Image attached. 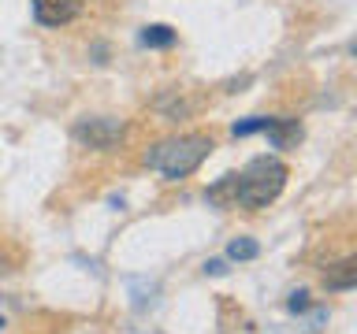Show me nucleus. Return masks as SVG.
Segmentation results:
<instances>
[{
	"mask_svg": "<svg viewBox=\"0 0 357 334\" xmlns=\"http://www.w3.org/2000/svg\"><path fill=\"white\" fill-rule=\"evenodd\" d=\"M216 149L208 134H183V138H167L156 141L149 152H145V167H156L167 182H178V178L194 175L201 164L208 160V152Z\"/></svg>",
	"mask_w": 357,
	"mask_h": 334,
	"instance_id": "f257e3e1",
	"label": "nucleus"
},
{
	"mask_svg": "<svg viewBox=\"0 0 357 334\" xmlns=\"http://www.w3.org/2000/svg\"><path fill=\"white\" fill-rule=\"evenodd\" d=\"M287 164L279 156H257L238 175V205L242 208H268L287 186Z\"/></svg>",
	"mask_w": 357,
	"mask_h": 334,
	"instance_id": "f03ea898",
	"label": "nucleus"
},
{
	"mask_svg": "<svg viewBox=\"0 0 357 334\" xmlns=\"http://www.w3.org/2000/svg\"><path fill=\"white\" fill-rule=\"evenodd\" d=\"M123 134H127V122L123 119H112V116H97V119H78L71 138L82 145V149H116V145L123 141Z\"/></svg>",
	"mask_w": 357,
	"mask_h": 334,
	"instance_id": "7ed1b4c3",
	"label": "nucleus"
},
{
	"mask_svg": "<svg viewBox=\"0 0 357 334\" xmlns=\"http://www.w3.org/2000/svg\"><path fill=\"white\" fill-rule=\"evenodd\" d=\"M86 0H33V19L41 22V26H67V22H75L82 15Z\"/></svg>",
	"mask_w": 357,
	"mask_h": 334,
	"instance_id": "20e7f679",
	"label": "nucleus"
},
{
	"mask_svg": "<svg viewBox=\"0 0 357 334\" xmlns=\"http://www.w3.org/2000/svg\"><path fill=\"white\" fill-rule=\"evenodd\" d=\"M268 145L272 149H298V141L305 138V127L298 119H272L268 122Z\"/></svg>",
	"mask_w": 357,
	"mask_h": 334,
	"instance_id": "39448f33",
	"label": "nucleus"
},
{
	"mask_svg": "<svg viewBox=\"0 0 357 334\" xmlns=\"http://www.w3.org/2000/svg\"><path fill=\"white\" fill-rule=\"evenodd\" d=\"M324 286H328L331 294L354 289L357 286V260H354V256H346V260H339L335 267H328V271H324Z\"/></svg>",
	"mask_w": 357,
	"mask_h": 334,
	"instance_id": "423d86ee",
	"label": "nucleus"
},
{
	"mask_svg": "<svg viewBox=\"0 0 357 334\" xmlns=\"http://www.w3.org/2000/svg\"><path fill=\"white\" fill-rule=\"evenodd\" d=\"M205 197H208V205H216V208H234L238 205V175H220L216 182L205 189Z\"/></svg>",
	"mask_w": 357,
	"mask_h": 334,
	"instance_id": "0eeeda50",
	"label": "nucleus"
},
{
	"mask_svg": "<svg viewBox=\"0 0 357 334\" xmlns=\"http://www.w3.org/2000/svg\"><path fill=\"white\" fill-rule=\"evenodd\" d=\"M175 41H178V33L172 26H164V22H153V26L142 30V45H145V49H172Z\"/></svg>",
	"mask_w": 357,
	"mask_h": 334,
	"instance_id": "6e6552de",
	"label": "nucleus"
},
{
	"mask_svg": "<svg viewBox=\"0 0 357 334\" xmlns=\"http://www.w3.org/2000/svg\"><path fill=\"white\" fill-rule=\"evenodd\" d=\"M227 256L231 260H257V256H261V245H257L253 238H234L227 245Z\"/></svg>",
	"mask_w": 357,
	"mask_h": 334,
	"instance_id": "1a4fd4ad",
	"label": "nucleus"
},
{
	"mask_svg": "<svg viewBox=\"0 0 357 334\" xmlns=\"http://www.w3.org/2000/svg\"><path fill=\"white\" fill-rule=\"evenodd\" d=\"M268 122H272V116H250V119L234 122L231 134H234V138H250V134H261V130H268Z\"/></svg>",
	"mask_w": 357,
	"mask_h": 334,
	"instance_id": "9d476101",
	"label": "nucleus"
},
{
	"mask_svg": "<svg viewBox=\"0 0 357 334\" xmlns=\"http://www.w3.org/2000/svg\"><path fill=\"white\" fill-rule=\"evenodd\" d=\"M156 111H164L167 119H178V116H186V111H190V104H186V100H172V97H160V100H156Z\"/></svg>",
	"mask_w": 357,
	"mask_h": 334,
	"instance_id": "9b49d317",
	"label": "nucleus"
},
{
	"mask_svg": "<svg viewBox=\"0 0 357 334\" xmlns=\"http://www.w3.org/2000/svg\"><path fill=\"white\" fill-rule=\"evenodd\" d=\"M287 308L294 312V316H298V312H305V308H309V294H305V289H294V294H290V301H287Z\"/></svg>",
	"mask_w": 357,
	"mask_h": 334,
	"instance_id": "f8f14e48",
	"label": "nucleus"
},
{
	"mask_svg": "<svg viewBox=\"0 0 357 334\" xmlns=\"http://www.w3.org/2000/svg\"><path fill=\"white\" fill-rule=\"evenodd\" d=\"M205 275H227V264H223V260H208L205 264Z\"/></svg>",
	"mask_w": 357,
	"mask_h": 334,
	"instance_id": "ddd939ff",
	"label": "nucleus"
},
{
	"mask_svg": "<svg viewBox=\"0 0 357 334\" xmlns=\"http://www.w3.org/2000/svg\"><path fill=\"white\" fill-rule=\"evenodd\" d=\"M0 331H4V319H0Z\"/></svg>",
	"mask_w": 357,
	"mask_h": 334,
	"instance_id": "4468645a",
	"label": "nucleus"
}]
</instances>
